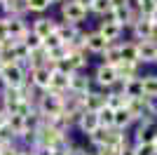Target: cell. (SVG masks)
<instances>
[{"instance_id": "1", "label": "cell", "mask_w": 157, "mask_h": 155, "mask_svg": "<svg viewBox=\"0 0 157 155\" xmlns=\"http://www.w3.org/2000/svg\"><path fill=\"white\" fill-rule=\"evenodd\" d=\"M38 108H40V115L49 120V117H56L63 113V97L61 94H54V92H47L42 94L38 101Z\"/></svg>"}, {"instance_id": "2", "label": "cell", "mask_w": 157, "mask_h": 155, "mask_svg": "<svg viewBox=\"0 0 157 155\" xmlns=\"http://www.w3.org/2000/svg\"><path fill=\"white\" fill-rule=\"evenodd\" d=\"M0 80L7 89H19L21 85L26 82V73L21 68V64H5L0 71Z\"/></svg>"}, {"instance_id": "3", "label": "cell", "mask_w": 157, "mask_h": 155, "mask_svg": "<svg viewBox=\"0 0 157 155\" xmlns=\"http://www.w3.org/2000/svg\"><path fill=\"white\" fill-rule=\"evenodd\" d=\"M155 136H157V122L152 117H143L136 129V141L138 143H152Z\"/></svg>"}, {"instance_id": "4", "label": "cell", "mask_w": 157, "mask_h": 155, "mask_svg": "<svg viewBox=\"0 0 157 155\" xmlns=\"http://www.w3.org/2000/svg\"><path fill=\"white\" fill-rule=\"evenodd\" d=\"M61 14H63L66 24L75 26V24H80V21L87 17V10H82L75 0H71V2H63V5H61Z\"/></svg>"}, {"instance_id": "5", "label": "cell", "mask_w": 157, "mask_h": 155, "mask_svg": "<svg viewBox=\"0 0 157 155\" xmlns=\"http://www.w3.org/2000/svg\"><path fill=\"white\" fill-rule=\"evenodd\" d=\"M101 108H105V94H101V92H87L82 97V110L98 113Z\"/></svg>"}, {"instance_id": "6", "label": "cell", "mask_w": 157, "mask_h": 155, "mask_svg": "<svg viewBox=\"0 0 157 155\" xmlns=\"http://www.w3.org/2000/svg\"><path fill=\"white\" fill-rule=\"evenodd\" d=\"M49 78H52V71L45 64L31 68V85L40 87V89H49Z\"/></svg>"}, {"instance_id": "7", "label": "cell", "mask_w": 157, "mask_h": 155, "mask_svg": "<svg viewBox=\"0 0 157 155\" xmlns=\"http://www.w3.org/2000/svg\"><path fill=\"white\" fill-rule=\"evenodd\" d=\"M56 21L54 19H47V17H42V19H38L35 24H33V35H38L40 40L49 38V35H54L56 33Z\"/></svg>"}, {"instance_id": "8", "label": "cell", "mask_w": 157, "mask_h": 155, "mask_svg": "<svg viewBox=\"0 0 157 155\" xmlns=\"http://www.w3.org/2000/svg\"><path fill=\"white\" fill-rule=\"evenodd\" d=\"M108 40L101 35V33H87V40H85V50L94 52V54H103L105 50H108Z\"/></svg>"}, {"instance_id": "9", "label": "cell", "mask_w": 157, "mask_h": 155, "mask_svg": "<svg viewBox=\"0 0 157 155\" xmlns=\"http://www.w3.org/2000/svg\"><path fill=\"white\" fill-rule=\"evenodd\" d=\"M7 31H10V40H14V42H24V38L28 35V28L24 26V21L17 17V19H7Z\"/></svg>"}, {"instance_id": "10", "label": "cell", "mask_w": 157, "mask_h": 155, "mask_svg": "<svg viewBox=\"0 0 157 155\" xmlns=\"http://www.w3.org/2000/svg\"><path fill=\"white\" fill-rule=\"evenodd\" d=\"M120 78H117V71L113 68V66H98V71H96V82L101 85V87H113V85L117 82Z\"/></svg>"}, {"instance_id": "11", "label": "cell", "mask_w": 157, "mask_h": 155, "mask_svg": "<svg viewBox=\"0 0 157 155\" xmlns=\"http://www.w3.org/2000/svg\"><path fill=\"white\" fill-rule=\"evenodd\" d=\"M68 92H71V94H78V97H85L87 92H89V78L80 75V73H73L71 82H68Z\"/></svg>"}, {"instance_id": "12", "label": "cell", "mask_w": 157, "mask_h": 155, "mask_svg": "<svg viewBox=\"0 0 157 155\" xmlns=\"http://www.w3.org/2000/svg\"><path fill=\"white\" fill-rule=\"evenodd\" d=\"M68 82H71V75H63L59 71H52V78H49V89L47 92H54V94H61L68 92Z\"/></svg>"}, {"instance_id": "13", "label": "cell", "mask_w": 157, "mask_h": 155, "mask_svg": "<svg viewBox=\"0 0 157 155\" xmlns=\"http://www.w3.org/2000/svg\"><path fill=\"white\" fill-rule=\"evenodd\" d=\"M136 47H138V61H143V64L157 61V45L152 40H141V42H136Z\"/></svg>"}, {"instance_id": "14", "label": "cell", "mask_w": 157, "mask_h": 155, "mask_svg": "<svg viewBox=\"0 0 157 155\" xmlns=\"http://www.w3.org/2000/svg\"><path fill=\"white\" fill-rule=\"evenodd\" d=\"M78 127L85 132V134H92L94 129H98V113H89V110H82L78 117Z\"/></svg>"}, {"instance_id": "15", "label": "cell", "mask_w": 157, "mask_h": 155, "mask_svg": "<svg viewBox=\"0 0 157 155\" xmlns=\"http://www.w3.org/2000/svg\"><path fill=\"white\" fill-rule=\"evenodd\" d=\"M17 42L14 40H2L0 42V61H2V66L5 64H17Z\"/></svg>"}, {"instance_id": "16", "label": "cell", "mask_w": 157, "mask_h": 155, "mask_svg": "<svg viewBox=\"0 0 157 155\" xmlns=\"http://www.w3.org/2000/svg\"><path fill=\"white\" fill-rule=\"evenodd\" d=\"M124 108H127V113L131 115V120H143V115L148 113V108H145V99H129Z\"/></svg>"}, {"instance_id": "17", "label": "cell", "mask_w": 157, "mask_h": 155, "mask_svg": "<svg viewBox=\"0 0 157 155\" xmlns=\"http://www.w3.org/2000/svg\"><path fill=\"white\" fill-rule=\"evenodd\" d=\"M122 94H124L127 99H145V97H143V85H141V78L127 80L124 87H122Z\"/></svg>"}, {"instance_id": "18", "label": "cell", "mask_w": 157, "mask_h": 155, "mask_svg": "<svg viewBox=\"0 0 157 155\" xmlns=\"http://www.w3.org/2000/svg\"><path fill=\"white\" fill-rule=\"evenodd\" d=\"M134 33H136L138 40H150V35H152V21L143 14V17L134 24Z\"/></svg>"}, {"instance_id": "19", "label": "cell", "mask_w": 157, "mask_h": 155, "mask_svg": "<svg viewBox=\"0 0 157 155\" xmlns=\"http://www.w3.org/2000/svg\"><path fill=\"white\" fill-rule=\"evenodd\" d=\"M120 57H122L124 64H141V61H138L136 42H124V45H120Z\"/></svg>"}, {"instance_id": "20", "label": "cell", "mask_w": 157, "mask_h": 155, "mask_svg": "<svg viewBox=\"0 0 157 155\" xmlns=\"http://www.w3.org/2000/svg\"><path fill=\"white\" fill-rule=\"evenodd\" d=\"M68 50H71V47H68ZM87 61H89V59H87V54H85V50H82V47H78V50H71V52H68V64L73 66V71L85 68Z\"/></svg>"}, {"instance_id": "21", "label": "cell", "mask_w": 157, "mask_h": 155, "mask_svg": "<svg viewBox=\"0 0 157 155\" xmlns=\"http://www.w3.org/2000/svg\"><path fill=\"white\" fill-rule=\"evenodd\" d=\"M98 33H101V35H103L108 42H113V40H117V38H120L122 26L113 24V21H103V24H101V28H98Z\"/></svg>"}, {"instance_id": "22", "label": "cell", "mask_w": 157, "mask_h": 155, "mask_svg": "<svg viewBox=\"0 0 157 155\" xmlns=\"http://www.w3.org/2000/svg\"><path fill=\"white\" fill-rule=\"evenodd\" d=\"M2 10L7 14H12V19H17L26 12V2L24 0H2Z\"/></svg>"}, {"instance_id": "23", "label": "cell", "mask_w": 157, "mask_h": 155, "mask_svg": "<svg viewBox=\"0 0 157 155\" xmlns=\"http://www.w3.org/2000/svg\"><path fill=\"white\" fill-rule=\"evenodd\" d=\"M103 59H105V66H113V68H117V66L122 64V57H120V45L110 42V45H108V50L103 52Z\"/></svg>"}, {"instance_id": "24", "label": "cell", "mask_w": 157, "mask_h": 155, "mask_svg": "<svg viewBox=\"0 0 157 155\" xmlns=\"http://www.w3.org/2000/svg\"><path fill=\"white\" fill-rule=\"evenodd\" d=\"M12 132V136H24V132H26V117H19V115H10V120H7V127Z\"/></svg>"}, {"instance_id": "25", "label": "cell", "mask_w": 157, "mask_h": 155, "mask_svg": "<svg viewBox=\"0 0 157 155\" xmlns=\"http://www.w3.org/2000/svg\"><path fill=\"white\" fill-rule=\"evenodd\" d=\"M115 71H117V78H120V80H122V82H127V80H134V78H136L138 64H124V61H122Z\"/></svg>"}, {"instance_id": "26", "label": "cell", "mask_w": 157, "mask_h": 155, "mask_svg": "<svg viewBox=\"0 0 157 155\" xmlns=\"http://www.w3.org/2000/svg\"><path fill=\"white\" fill-rule=\"evenodd\" d=\"M141 85H143V97L145 99H155L157 97V75L141 78Z\"/></svg>"}, {"instance_id": "27", "label": "cell", "mask_w": 157, "mask_h": 155, "mask_svg": "<svg viewBox=\"0 0 157 155\" xmlns=\"http://www.w3.org/2000/svg\"><path fill=\"white\" fill-rule=\"evenodd\" d=\"M98 125L101 127H105V129H113V125H115V110L113 108H101L98 110Z\"/></svg>"}, {"instance_id": "28", "label": "cell", "mask_w": 157, "mask_h": 155, "mask_svg": "<svg viewBox=\"0 0 157 155\" xmlns=\"http://www.w3.org/2000/svg\"><path fill=\"white\" fill-rule=\"evenodd\" d=\"M129 122H131V115L127 113V108H120V110H115V125H113V129L122 132L124 127H129Z\"/></svg>"}, {"instance_id": "29", "label": "cell", "mask_w": 157, "mask_h": 155, "mask_svg": "<svg viewBox=\"0 0 157 155\" xmlns=\"http://www.w3.org/2000/svg\"><path fill=\"white\" fill-rule=\"evenodd\" d=\"M21 45L26 47L28 52H38V50H42V40L38 38V35H33V33H28L26 38H24V42Z\"/></svg>"}, {"instance_id": "30", "label": "cell", "mask_w": 157, "mask_h": 155, "mask_svg": "<svg viewBox=\"0 0 157 155\" xmlns=\"http://www.w3.org/2000/svg\"><path fill=\"white\" fill-rule=\"evenodd\" d=\"M24 2H26V10L31 12H45L49 7V0H24Z\"/></svg>"}, {"instance_id": "31", "label": "cell", "mask_w": 157, "mask_h": 155, "mask_svg": "<svg viewBox=\"0 0 157 155\" xmlns=\"http://www.w3.org/2000/svg\"><path fill=\"white\" fill-rule=\"evenodd\" d=\"M89 10L105 17V14L110 12V2H108V0H92V7H89Z\"/></svg>"}, {"instance_id": "32", "label": "cell", "mask_w": 157, "mask_h": 155, "mask_svg": "<svg viewBox=\"0 0 157 155\" xmlns=\"http://www.w3.org/2000/svg\"><path fill=\"white\" fill-rule=\"evenodd\" d=\"M61 45H63V42L59 40V35H56V33L42 40V50H45V52H49V50H56V47H61Z\"/></svg>"}, {"instance_id": "33", "label": "cell", "mask_w": 157, "mask_h": 155, "mask_svg": "<svg viewBox=\"0 0 157 155\" xmlns=\"http://www.w3.org/2000/svg\"><path fill=\"white\" fill-rule=\"evenodd\" d=\"M134 150H136V155H157V150H155L152 143H138Z\"/></svg>"}, {"instance_id": "34", "label": "cell", "mask_w": 157, "mask_h": 155, "mask_svg": "<svg viewBox=\"0 0 157 155\" xmlns=\"http://www.w3.org/2000/svg\"><path fill=\"white\" fill-rule=\"evenodd\" d=\"M136 2H138V10H141L145 17H148V14L152 12V7L157 5V0H136Z\"/></svg>"}, {"instance_id": "35", "label": "cell", "mask_w": 157, "mask_h": 155, "mask_svg": "<svg viewBox=\"0 0 157 155\" xmlns=\"http://www.w3.org/2000/svg\"><path fill=\"white\" fill-rule=\"evenodd\" d=\"M96 155H117L115 146H96Z\"/></svg>"}, {"instance_id": "36", "label": "cell", "mask_w": 157, "mask_h": 155, "mask_svg": "<svg viewBox=\"0 0 157 155\" xmlns=\"http://www.w3.org/2000/svg\"><path fill=\"white\" fill-rule=\"evenodd\" d=\"M2 40H10V31H7V19L0 17V42Z\"/></svg>"}, {"instance_id": "37", "label": "cell", "mask_w": 157, "mask_h": 155, "mask_svg": "<svg viewBox=\"0 0 157 155\" xmlns=\"http://www.w3.org/2000/svg\"><path fill=\"white\" fill-rule=\"evenodd\" d=\"M110 2V10H122V7H129V0H108Z\"/></svg>"}, {"instance_id": "38", "label": "cell", "mask_w": 157, "mask_h": 155, "mask_svg": "<svg viewBox=\"0 0 157 155\" xmlns=\"http://www.w3.org/2000/svg\"><path fill=\"white\" fill-rule=\"evenodd\" d=\"M117 155H136V150H134L129 143H127L124 148H120V150H117Z\"/></svg>"}, {"instance_id": "39", "label": "cell", "mask_w": 157, "mask_h": 155, "mask_svg": "<svg viewBox=\"0 0 157 155\" xmlns=\"http://www.w3.org/2000/svg\"><path fill=\"white\" fill-rule=\"evenodd\" d=\"M7 120H10L7 110H0V129H5V127H7Z\"/></svg>"}, {"instance_id": "40", "label": "cell", "mask_w": 157, "mask_h": 155, "mask_svg": "<svg viewBox=\"0 0 157 155\" xmlns=\"http://www.w3.org/2000/svg\"><path fill=\"white\" fill-rule=\"evenodd\" d=\"M31 155H52V150H49V148H40V146H38Z\"/></svg>"}, {"instance_id": "41", "label": "cell", "mask_w": 157, "mask_h": 155, "mask_svg": "<svg viewBox=\"0 0 157 155\" xmlns=\"http://www.w3.org/2000/svg\"><path fill=\"white\" fill-rule=\"evenodd\" d=\"M75 2H78L82 10H89V7H92V0H75Z\"/></svg>"}, {"instance_id": "42", "label": "cell", "mask_w": 157, "mask_h": 155, "mask_svg": "<svg viewBox=\"0 0 157 155\" xmlns=\"http://www.w3.org/2000/svg\"><path fill=\"white\" fill-rule=\"evenodd\" d=\"M148 19H150V21H152V24H157V5H155V7H152V12H150V14H148Z\"/></svg>"}, {"instance_id": "43", "label": "cell", "mask_w": 157, "mask_h": 155, "mask_svg": "<svg viewBox=\"0 0 157 155\" xmlns=\"http://www.w3.org/2000/svg\"><path fill=\"white\" fill-rule=\"evenodd\" d=\"M52 155H71L68 150H63V148H59V150H52Z\"/></svg>"}, {"instance_id": "44", "label": "cell", "mask_w": 157, "mask_h": 155, "mask_svg": "<svg viewBox=\"0 0 157 155\" xmlns=\"http://www.w3.org/2000/svg\"><path fill=\"white\" fill-rule=\"evenodd\" d=\"M71 155H87V153H85V150H80V148H75V150H73Z\"/></svg>"}, {"instance_id": "45", "label": "cell", "mask_w": 157, "mask_h": 155, "mask_svg": "<svg viewBox=\"0 0 157 155\" xmlns=\"http://www.w3.org/2000/svg\"><path fill=\"white\" fill-rule=\"evenodd\" d=\"M152 146H155V150H157V136H155V141H152Z\"/></svg>"}, {"instance_id": "46", "label": "cell", "mask_w": 157, "mask_h": 155, "mask_svg": "<svg viewBox=\"0 0 157 155\" xmlns=\"http://www.w3.org/2000/svg\"><path fill=\"white\" fill-rule=\"evenodd\" d=\"M52 2H61V0H49V5H52Z\"/></svg>"}, {"instance_id": "47", "label": "cell", "mask_w": 157, "mask_h": 155, "mask_svg": "<svg viewBox=\"0 0 157 155\" xmlns=\"http://www.w3.org/2000/svg\"><path fill=\"white\" fill-rule=\"evenodd\" d=\"M0 71H2V61H0Z\"/></svg>"}, {"instance_id": "48", "label": "cell", "mask_w": 157, "mask_h": 155, "mask_svg": "<svg viewBox=\"0 0 157 155\" xmlns=\"http://www.w3.org/2000/svg\"><path fill=\"white\" fill-rule=\"evenodd\" d=\"M0 155H2V150H0Z\"/></svg>"}, {"instance_id": "49", "label": "cell", "mask_w": 157, "mask_h": 155, "mask_svg": "<svg viewBox=\"0 0 157 155\" xmlns=\"http://www.w3.org/2000/svg\"><path fill=\"white\" fill-rule=\"evenodd\" d=\"M0 2H2V0H0Z\"/></svg>"}]
</instances>
